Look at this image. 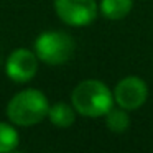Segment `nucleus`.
<instances>
[{
	"instance_id": "f257e3e1",
	"label": "nucleus",
	"mask_w": 153,
	"mask_h": 153,
	"mask_svg": "<svg viewBox=\"0 0 153 153\" xmlns=\"http://www.w3.org/2000/svg\"><path fill=\"white\" fill-rule=\"evenodd\" d=\"M71 104L82 117L99 119L114 107V92L99 79H84L71 92Z\"/></svg>"
},
{
	"instance_id": "f03ea898",
	"label": "nucleus",
	"mask_w": 153,
	"mask_h": 153,
	"mask_svg": "<svg viewBox=\"0 0 153 153\" xmlns=\"http://www.w3.org/2000/svg\"><path fill=\"white\" fill-rule=\"evenodd\" d=\"M50 100L40 89L28 87L17 92L7 104V119L17 127H33L48 117Z\"/></svg>"
},
{
	"instance_id": "7ed1b4c3",
	"label": "nucleus",
	"mask_w": 153,
	"mask_h": 153,
	"mask_svg": "<svg viewBox=\"0 0 153 153\" xmlns=\"http://www.w3.org/2000/svg\"><path fill=\"white\" fill-rule=\"evenodd\" d=\"M73 36L61 30H46L36 36L33 43V51L36 53L40 63L48 66H61L68 63L74 54Z\"/></svg>"
},
{
	"instance_id": "20e7f679",
	"label": "nucleus",
	"mask_w": 153,
	"mask_h": 153,
	"mask_svg": "<svg viewBox=\"0 0 153 153\" xmlns=\"http://www.w3.org/2000/svg\"><path fill=\"white\" fill-rule=\"evenodd\" d=\"M54 12L63 23L74 28L87 27L97 18V0H54Z\"/></svg>"
},
{
	"instance_id": "39448f33",
	"label": "nucleus",
	"mask_w": 153,
	"mask_h": 153,
	"mask_svg": "<svg viewBox=\"0 0 153 153\" xmlns=\"http://www.w3.org/2000/svg\"><path fill=\"white\" fill-rule=\"evenodd\" d=\"M40 59L36 53L28 48H17L8 54L5 61V74L17 84L30 82L38 73Z\"/></svg>"
},
{
	"instance_id": "423d86ee",
	"label": "nucleus",
	"mask_w": 153,
	"mask_h": 153,
	"mask_svg": "<svg viewBox=\"0 0 153 153\" xmlns=\"http://www.w3.org/2000/svg\"><path fill=\"white\" fill-rule=\"evenodd\" d=\"M148 99V86L138 76H125L114 87V100L125 110H137Z\"/></svg>"
},
{
	"instance_id": "0eeeda50",
	"label": "nucleus",
	"mask_w": 153,
	"mask_h": 153,
	"mask_svg": "<svg viewBox=\"0 0 153 153\" xmlns=\"http://www.w3.org/2000/svg\"><path fill=\"white\" fill-rule=\"evenodd\" d=\"M76 115L77 112L73 104L66 102H56L50 105V110H48V120L58 128H69L76 122Z\"/></svg>"
},
{
	"instance_id": "6e6552de",
	"label": "nucleus",
	"mask_w": 153,
	"mask_h": 153,
	"mask_svg": "<svg viewBox=\"0 0 153 153\" xmlns=\"http://www.w3.org/2000/svg\"><path fill=\"white\" fill-rule=\"evenodd\" d=\"M133 8V0H100L99 12L104 18L110 22H119L125 18Z\"/></svg>"
},
{
	"instance_id": "1a4fd4ad",
	"label": "nucleus",
	"mask_w": 153,
	"mask_h": 153,
	"mask_svg": "<svg viewBox=\"0 0 153 153\" xmlns=\"http://www.w3.org/2000/svg\"><path fill=\"white\" fill-rule=\"evenodd\" d=\"M105 125L110 132L114 133H123L128 130L130 127V115L128 110L122 109V107H112L109 112L105 114Z\"/></svg>"
},
{
	"instance_id": "9d476101",
	"label": "nucleus",
	"mask_w": 153,
	"mask_h": 153,
	"mask_svg": "<svg viewBox=\"0 0 153 153\" xmlns=\"http://www.w3.org/2000/svg\"><path fill=\"white\" fill-rule=\"evenodd\" d=\"M20 135L15 125L8 122H0V153H10L18 148Z\"/></svg>"
}]
</instances>
